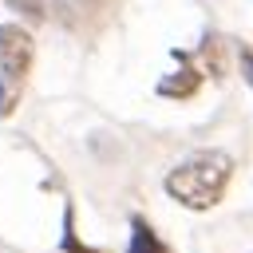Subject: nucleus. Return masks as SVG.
Returning <instances> with one entry per match:
<instances>
[{
  "label": "nucleus",
  "mask_w": 253,
  "mask_h": 253,
  "mask_svg": "<svg viewBox=\"0 0 253 253\" xmlns=\"http://www.w3.org/2000/svg\"><path fill=\"white\" fill-rule=\"evenodd\" d=\"M233 162L221 150H202L194 158H186L182 166H174L166 174V194L174 202H182L186 210H210L221 202L225 186H229Z\"/></svg>",
  "instance_id": "obj_1"
},
{
  "label": "nucleus",
  "mask_w": 253,
  "mask_h": 253,
  "mask_svg": "<svg viewBox=\"0 0 253 253\" xmlns=\"http://www.w3.org/2000/svg\"><path fill=\"white\" fill-rule=\"evenodd\" d=\"M28 71H32V36L20 24H0V119L16 111Z\"/></svg>",
  "instance_id": "obj_2"
},
{
  "label": "nucleus",
  "mask_w": 253,
  "mask_h": 253,
  "mask_svg": "<svg viewBox=\"0 0 253 253\" xmlns=\"http://www.w3.org/2000/svg\"><path fill=\"white\" fill-rule=\"evenodd\" d=\"M174 55H178V71L158 83V95H166V99H190L202 87V71L190 67V55H182V51H174Z\"/></svg>",
  "instance_id": "obj_3"
},
{
  "label": "nucleus",
  "mask_w": 253,
  "mask_h": 253,
  "mask_svg": "<svg viewBox=\"0 0 253 253\" xmlns=\"http://www.w3.org/2000/svg\"><path fill=\"white\" fill-rule=\"evenodd\" d=\"M126 253H170V249L162 245V237L142 217H130V245H126Z\"/></svg>",
  "instance_id": "obj_4"
},
{
  "label": "nucleus",
  "mask_w": 253,
  "mask_h": 253,
  "mask_svg": "<svg viewBox=\"0 0 253 253\" xmlns=\"http://www.w3.org/2000/svg\"><path fill=\"white\" fill-rule=\"evenodd\" d=\"M4 4L24 20H43V0H4Z\"/></svg>",
  "instance_id": "obj_5"
},
{
  "label": "nucleus",
  "mask_w": 253,
  "mask_h": 253,
  "mask_svg": "<svg viewBox=\"0 0 253 253\" xmlns=\"http://www.w3.org/2000/svg\"><path fill=\"white\" fill-rule=\"evenodd\" d=\"M63 249H67V253H95V249H87V245H79V241H75V229H71V210L63 213Z\"/></svg>",
  "instance_id": "obj_6"
},
{
  "label": "nucleus",
  "mask_w": 253,
  "mask_h": 253,
  "mask_svg": "<svg viewBox=\"0 0 253 253\" xmlns=\"http://www.w3.org/2000/svg\"><path fill=\"white\" fill-rule=\"evenodd\" d=\"M237 59H241V75H245V83L253 87V47H241Z\"/></svg>",
  "instance_id": "obj_7"
}]
</instances>
